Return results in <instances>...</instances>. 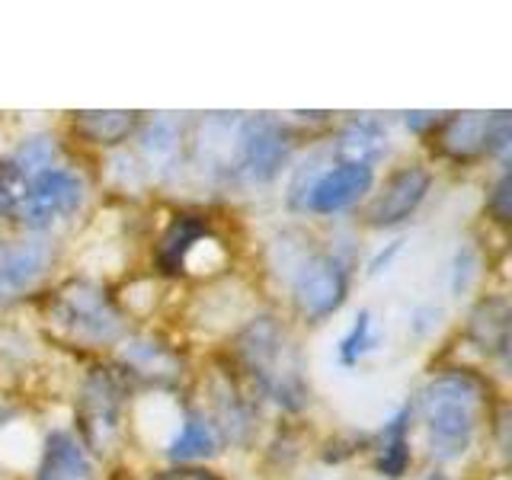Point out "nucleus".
<instances>
[{
	"instance_id": "nucleus-5",
	"label": "nucleus",
	"mask_w": 512,
	"mask_h": 480,
	"mask_svg": "<svg viewBox=\"0 0 512 480\" xmlns=\"http://www.w3.org/2000/svg\"><path fill=\"white\" fill-rule=\"evenodd\" d=\"M352 285V256L343 247L311 250L288 276L292 308L308 324H324L343 308Z\"/></svg>"
},
{
	"instance_id": "nucleus-31",
	"label": "nucleus",
	"mask_w": 512,
	"mask_h": 480,
	"mask_svg": "<svg viewBox=\"0 0 512 480\" xmlns=\"http://www.w3.org/2000/svg\"><path fill=\"white\" fill-rule=\"evenodd\" d=\"M423 480H452V477H448V474H442V471H432V474H426Z\"/></svg>"
},
{
	"instance_id": "nucleus-21",
	"label": "nucleus",
	"mask_w": 512,
	"mask_h": 480,
	"mask_svg": "<svg viewBox=\"0 0 512 480\" xmlns=\"http://www.w3.org/2000/svg\"><path fill=\"white\" fill-rule=\"evenodd\" d=\"M141 125V112L128 109H84L74 112L71 128L80 141L93 148H122L128 138H135Z\"/></svg>"
},
{
	"instance_id": "nucleus-13",
	"label": "nucleus",
	"mask_w": 512,
	"mask_h": 480,
	"mask_svg": "<svg viewBox=\"0 0 512 480\" xmlns=\"http://www.w3.org/2000/svg\"><path fill=\"white\" fill-rule=\"evenodd\" d=\"M32 480H100V468L77 432L58 426L45 432Z\"/></svg>"
},
{
	"instance_id": "nucleus-28",
	"label": "nucleus",
	"mask_w": 512,
	"mask_h": 480,
	"mask_svg": "<svg viewBox=\"0 0 512 480\" xmlns=\"http://www.w3.org/2000/svg\"><path fill=\"white\" fill-rule=\"evenodd\" d=\"M154 480H221V477L208 468H199V464H176V468L157 474Z\"/></svg>"
},
{
	"instance_id": "nucleus-8",
	"label": "nucleus",
	"mask_w": 512,
	"mask_h": 480,
	"mask_svg": "<svg viewBox=\"0 0 512 480\" xmlns=\"http://www.w3.org/2000/svg\"><path fill=\"white\" fill-rule=\"evenodd\" d=\"M87 202V180L74 167L52 164L39 173H32L20 189L13 218L32 234H45L58 224L71 221Z\"/></svg>"
},
{
	"instance_id": "nucleus-11",
	"label": "nucleus",
	"mask_w": 512,
	"mask_h": 480,
	"mask_svg": "<svg viewBox=\"0 0 512 480\" xmlns=\"http://www.w3.org/2000/svg\"><path fill=\"white\" fill-rule=\"evenodd\" d=\"M432 189V170L423 164H407L397 167L388 180L381 183V189L372 196L365 208V224L368 228H397V224L410 221L420 205L426 202Z\"/></svg>"
},
{
	"instance_id": "nucleus-16",
	"label": "nucleus",
	"mask_w": 512,
	"mask_h": 480,
	"mask_svg": "<svg viewBox=\"0 0 512 480\" xmlns=\"http://www.w3.org/2000/svg\"><path fill=\"white\" fill-rule=\"evenodd\" d=\"M487 112H442V119L432 132V148L452 164H474L484 157Z\"/></svg>"
},
{
	"instance_id": "nucleus-3",
	"label": "nucleus",
	"mask_w": 512,
	"mask_h": 480,
	"mask_svg": "<svg viewBox=\"0 0 512 480\" xmlns=\"http://www.w3.org/2000/svg\"><path fill=\"white\" fill-rule=\"evenodd\" d=\"M48 330L55 340L77 349H109L125 340V314L100 282H61L45 308Z\"/></svg>"
},
{
	"instance_id": "nucleus-25",
	"label": "nucleus",
	"mask_w": 512,
	"mask_h": 480,
	"mask_svg": "<svg viewBox=\"0 0 512 480\" xmlns=\"http://www.w3.org/2000/svg\"><path fill=\"white\" fill-rule=\"evenodd\" d=\"M512 151V119L509 112H487V135H484V157L500 160L506 167Z\"/></svg>"
},
{
	"instance_id": "nucleus-22",
	"label": "nucleus",
	"mask_w": 512,
	"mask_h": 480,
	"mask_svg": "<svg viewBox=\"0 0 512 480\" xmlns=\"http://www.w3.org/2000/svg\"><path fill=\"white\" fill-rule=\"evenodd\" d=\"M208 228H212V224H208L202 215H176L167 224V231L160 234V240H157V247H154V266L164 272V276H180L189 247L196 244V240Z\"/></svg>"
},
{
	"instance_id": "nucleus-6",
	"label": "nucleus",
	"mask_w": 512,
	"mask_h": 480,
	"mask_svg": "<svg viewBox=\"0 0 512 480\" xmlns=\"http://www.w3.org/2000/svg\"><path fill=\"white\" fill-rule=\"evenodd\" d=\"M292 154L295 128L288 122L269 112L240 116L234 138V186H269L292 164Z\"/></svg>"
},
{
	"instance_id": "nucleus-27",
	"label": "nucleus",
	"mask_w": 512,
	"mask_h": 480,
	"mask_svg": "<svg viewBox=\"0 0 512 480\" xmlns=\"http://www.w3.org/2000/svg\"><path fill=\"white\" fill-rule=\"evenodd\" d=\"M404 244L407 240L404 237H394V240H388V244H384L372 260H368V266H365V276L368 279H375V276H381V272H388L391 269V263L400 256V250H404Z\"/></svg>"
},
{
	"instance_id": "nucleus-7",
	"label": "nucleus",
	"mask_w": 512,
	"mask_h": 480,
	"mask_svg": "<svg viewBox=\"0 0 512 480\" xmlns=\"http://www.w3.org/2000/svg\"><path fill=\"white\" fill-rule=\"evenodd\" d=\"M308 173H298L292 180V202L298 212L308 215H343L349 208H356L368 192L375 189V167L365 164H349V160H327L317 164L311 160Z\"/></svg>"
},
{
	"instance_id": "nucleus-10",
	"label": "nucleus",
	"mask_w": 512,
	"mask_h": 480,
	"mask_svg": "<svg viewBox=\"0 0 512 480\" xmlns=\"http://www.w3.org/2000/svg\"><path fill=\"white\" fill-rule=\"evenodd\" d=\"M208 420L215 423L221 442H231L237 448H250L260 429V407L250 391L240 388V381L218 368L208 378Z\"/></svg>"
},
{
	"instance_id": "nucleus-23",
	"label": "nucleus",
	"mask_w": 512,
	"mask_h": 480,
	"mask_svg": "<svg viewBox=\"0 0 512 480\" xmlns=\"http://www.w3.org/2000/svg\"><path fill=\"white\" fill-rule=\"evenodd\" d=\"M378 349V327H375V314L372 308H362L352 324L346 327V333L336 343V362L343 368H356L365 356H372Z\"/></svg>"
},
{
	"instance_id": "nucleus-15",
	"label": "nucleus",
	"mask_w": 512,
	"mask_h": 480,
	"mask_svg": "<svg viewBox=\"0 0 512 480\" xmlns=\"http://www.w3.org/2000/svg\"><path fill=\"white\" fill-rule=\"evenodd\" d=\"M138 160L151 176H167L176 170L186 148L183 122L173 112H157L151 119H141L138 125Z\"/></svg>"
},
{
	"instance_id": "nucleus-14",
	"label": "nucleus",
	"mask_w": 512,
	"mask_h": 480,
	"mask_svg": "<svg viewBox=\"0 0 512 480\" xmlns=\"http://www.w3.org/2000/svg\"><path fill=\"white\" fill-rule=\"evenodd\" d=\"M52 244L45 237H23L0 247V304L23 298L52 266Z\"/></svg>"
},
{
	"instance_id": "nucleus-20",
	"label": "nucleus",
	"mask_w": 512,
	"mask_h": 480,
	"mask_svg": "<svg viewBox=\"0 0 512 480\" xmlns=\"http://www.w3.org/2000/svg\"><path fill=\"white\" fill-rule=\"evenodd\" d=\"M410 423H413V404L397 407L394 416L381 426L378 439L372 442L375 452V471L388 480H400L413 464V445H410Z\"/></svg>"
},
{
	"instance_id": "nucleus-12",
	"label": "nucleus",
	"mask_w": 512,
	"mask_h": 480,
	"mask_svg": "<svg viewBox=\"0 0 512 480\" xmlns=\"http://www.w3.org/2000/svg\"><path fill=\"white\" fill-rule=\"evenodd\" d=\"M61 144L52 135H29L0 157V218H13L20 189L32 173L61 164Z\"/></svg>"
},
{
	"instance_id": "nucleus-19",
	"label": "nucleus",
	"mask_w": 512,
	"mask_h": 480,
	"mask_svg": "<svg viewBox=\"0 0 512 480\" xmlns=\"http://www.w3.org/2000/svg\"><path fill=\"white\" fill-rule=\"evenodd\" d=\"M167 458L173 464H199L205 458H215L221 452V436L208 413L199 407H183L180 426H176L173 439L167 442Z\"/></svg>"
},
{
	"instance_id": "nucleus-17",
	"label": "nucleus",
	"mask_w": 512,
	"mask_h": 480,
	"mask_svg": "<svg viewBox=\"0 0 512 480\" xmlns=\"http://www.w3.org/2000/svg\"><path fill=\"white\" fill-rule=\"evenodd\" d=\"M330 157L378 167L388 157V128L375 116H352L340 125V132L330 141Z\"/></svg>"
},
{
	"instance_id": "nucleus-18",
	"label": "nucleus",
	"mask_w": 512,
	"mask_h": 480,
	"mask_svg": "<svg viewBox=\"0 0 512 480\" xmlns=\"http://www.w3.org/2000/svg\"><path fill=\"white\" fill-rule=\"evenodd\" d=\"M468 343L487 359H500L506 365L509 359V301L503 295L480 298L471 314L468 327H464Z\"/></svg>"
},
{
	"instance_id": "nucleus-26",
	"label": "nucleus",
	"mask_w": 512,
	"mask_h": 480,
	"mask_svg": "<svg viewBox=\"0 0 512 480\" xmlns=\"http://www.w3.org/2000/svg\"><path fill=\"white\" fill-rule=\"evenodd\" d=\"M512 183H509V167L500 170V176L493 180L490 192H487V212L496 224H506L509 221V202H512Z\"/></svg>"
},
{
	"instance_id": "nucleus-9",
	"label": "nucleus",
	"mask_w": 512,
	"mask_h": 480,
	"mask_svg": "<svg viewBox=\"0 0 512 480\" xmlns=\"http://www.w3.org/2000/svg\"><path fill=\"white\" fill-rule=\"evenodd\" d=\"M116 368L125 375V381H144L151 388L164 391L176 388L186 375V356L164 336L154 333H135L125 336L116 352Z\"/></svg>"
},
{
	"instance_id": "nucleus-4",
	"label": "nucleus",
	"mask_w": 512,
	"mask_h": 480,
	"mask_svg": "<svg viewBox=\"0 0 512 480\" xmlns=\"http://www.w3.org/2000/svg\"><path fill=\"white\" fill-rule=\"evenodd\" d=\"M128 413V381L116 365H93L80 381L77 429L90 455H112L122 442Z\"/></svg>"
},
{
	"instance_id": "nucleus-2",
	"label": "nucleus",
	"mask_w": 512,
	"mask_h": 480,
	"mask_svg": "<svg viewBox=\"0 0 512 480\" xmlns=\"http://www.w3.org/2000/svg\"><path fill=\"white\" fill-rule=\"evenodd\" d=\"M413 410H420L429 455L439 464L461 461L490 420V384L471 368H445L423 384Z\"/></svg>"
},
{
	"instance_id": "nucleus-29",
	"label": "nucleus",
	"mask_w": 512,
	"mask_h": 480,
	"mask_svg": "<svg viewBox=\"0 0 512 480\" xmlns=\"http://www.w3.org/2000/svg\"><path fill=\"white\" fill-rule=\"evenodd\" d=\"M442 119V112H404V122L413 135H423L429 138L432 132H436V125Z\"/></svg>"
},
{
	"instance_id": "nucleus-1",
	"label": "nucleus",
	"mask_w": 512,
	"mask_h": 480,
	"mask_svg": "<svg viewBox=\"0 0 512 480\" xmlns=\"http://www.w3.org/2000/svg\"><path fill=\"white\" fill-rule=\"evenodd\" d=\"M234 362L250 381V391L272 400L285 413L311 404V378L301 346L272 314H256L234 333Z\"/></svg>"
},
{
	"instance_id": "nucleus-30",
	"label": "nucleus",
	"mask_w": 512,
	"mask_h": 480,
	"mask_svg": "<svg viewBox=\"0 0 512 480\" xmlns=\"http://www.w3.org/2000/svg\"><path fill=\"white\" fill-rule=\"evenodd\" d=\"M10 410H4V407H0V432H4V426H7V420H10Z\"/></svg>"
},
{
	"instance_id": "nucleus-24",
	"label": "nucleus",
	"mask_w": 512,
	"mask_h": 480,
	"mask_svg": "<svg viewBox=\"0 0 512 480\" xmlns=\"http://www.w3.org/2000/svg\"><path fill=\"white\" fill-rule=\"evenodd\" d=\"M477 276H480V253L471 244H461L452 256V263H448V288H452V295L461 298L477 282Z\"/></svg>"
}]
</instances>
